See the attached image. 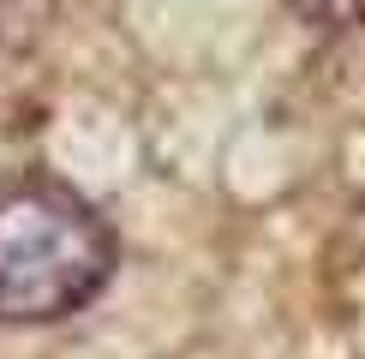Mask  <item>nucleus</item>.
<instances>
[{
    "label": "nucleus",
    "mask_w": 365,
    "mask_h": 359,
    "mask_svg": "<svg viewBox=\"0 0 365 359\" xmlns=\"http://www.w3.org/2000/svg\"><path fill=\"white\" fill-rule=\"evenodd\" d=\"M114 276V228L60 180L0 186V323H60Z\"/></svg>",
    "instance_id": "obj_1"
},
{
    "label": "nucleus",
    "mask_w": 365,
    "mask_h": 359,
    "mask_svg": "<svg viewBox=\"0 0 365 359\" xmlns=\"http://www.w3.org/2000/svg\"><path fill=\"white\" fill-rule=\"evenodd\" d=\"M299 6H306V19L329 24V30H354V24H365V0H299Z\"/></svg>",
    "instance_id": "obj_3"
},
{
    "label": "nucleus",
    "mask_w": 365,
    "mask_h": 359,
    "mask_svg": "<svg viewBox=\"0 0 365 359\" xmlns=\"http://www.w3.org/2000/svg\"><path fill=\"white\" fill-rule=\"evenodd\" d=\"M54 0H0V48H30L48 30Z\"/></svg>",
    "instance_id": "obj_2"
}]
</instances>
